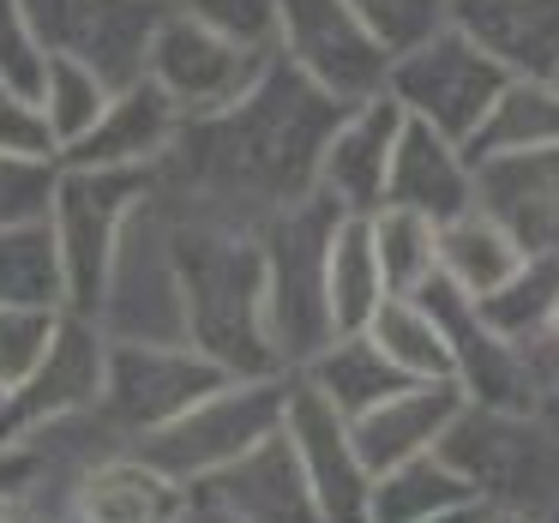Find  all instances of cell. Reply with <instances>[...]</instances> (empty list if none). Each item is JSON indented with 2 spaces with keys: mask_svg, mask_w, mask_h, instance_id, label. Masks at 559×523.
I'll list each match as a JSON object with an SVG mask.
<instances>
[{
  "mask_svg": "<svg viewBox=\"0 0 559 523\" xmlns=\"http://www.w3.org/2000/svg\"><path fill=\"white\" fill-rule=\"evenodd\" d=\"M163 205H169L175 265H181V295H187V343L205 349L211 361H223L235 379L289 373L265 337V247H259V223L175 205L169 193H163Z\"/></svg>",
  "mask_w": 559,
  "mask_h": 523,
  "instance_id": "7a4b0ae2",
  "label": "cell"
},
{
  "mask_svg": "<svg viewBox=\"0 0 559 523\" xmlns=\"http://www.w3.org/2000/svg\"><path fill=\"white\" fill-rule=\"evenodd\" d=\"M91 319L115 343H187V295H181V265H175V229H169V205H163L157 187L127 217L109 259V277H103V301Z\"/></svg>",
  "mask_w": 559,
  "mask_h": 523,
  "instance_id": "8992f818",
  "label": "cell"
},
{
  "mask_svg": "<svg viewBox=\"0 0 559 523\" xmlns=\"http://www.w3.org/2000/svg\"><path fill=\"white\" fill-rule=\"evenodd\" d=\"M115 91L103 85L91 67H79V61H61V55H49V73H43V91H37V103L49 109V121H55V133H61V157L79 145V139L97 127V115H103V103H109Z\"/></svg>",
  "mask_w": 559,
  "mask_h": 523,
  "instance_id": "1f68e13d",
  "label": "cell"
},
{
  "mask_svg": "<svg viewBox=\"0 0 559 523\" xmlns=\"http://www.w3.org/2000/svg\"><path fill=\"white\" fill-rule=\"evenodd\" d=\"M475 518V506L469 511H445V518H421V523H469Z\"/></svg>",
  "mask_w": 559,
  "mask_h": 523,
  "instance_id": "b9f144b4",
  "label": "cell"
},
{
  "mask_svg": "<svg viewBox=\"0 0 559 523\" xmlns=\"http://www.w3.org/2000/svg\"><path fill=\"white\" fill-rule=\"evenodd\" d=\"M0 157L61 163V133H55L49 109L25 91H0Z\"/></svg>",
  "mask_w": 559,
  "mask_h": 523,
  "instance_id": "e575fe53",
  "label": "cell"
},
{
  "mask_svg": "<svg viewBox=\"0 0 559 523\" xmlns=\"http://www.w3.org/2000/svg\"><path fill=\"white\" fill-rule=\"evenodd\" d=\"M469 506H481L475 487L439 451H421V457L373 475V523H421V518H445V511H469Z\"/></svg>",
  "mask_w": 559,
  "mask_h": 523,
  "instance_id": "4316f807",
  "label": "cell"
},
{
  "mask_svg": "<svg viewBox=\"0 0 559 523\" xmlns=\"http://www.w3.org/2000/svg\"><path fill=\"white\" fill-rule=\"evenodd\" d=\"M343 109L301 67H265L253 91L229 109L187 115L175 151L157 163V187L175 205L217 211L235 223H265L271 211L319 193V157L337 133Z\"/></svg>",
  "mask_w": 559,
  "mask_h": 523,
  "instance_id": "6da1fadb",
  "label": "cell"
},
{
  "mask_svg": "<svg viewBox=\"0 0 559 523\" xmlns=\"http://www.w3.org/2000/svg\"><path fill=\"white\" fill-rule=\"evenodd\" d=\"M469 523H542V518H518V511H493V506H475Z\"/></svg>",
  "mask_w": 559,
  "mask_h": 523,
  "instance_id": "60d3db41",
  "label": "cell"
},
{
  "mask_svg": "<svg viewBox=\"0 0 559 523\" xmlns=\"http://www.w3.org/2000/svg\"><path fill=\"white\" fill-rule=\"evenodd\" d=\"M463 403H469L463 379H415V385H403L397 397H385L379 409L355 415L349 427H355V445H361L367 469L385 475V469H397V463L433 451L439 439H445V427L463 415Z\"/></svg>",
  "mask_w": 559,
  "mask_h": 523,
  "instance_id": "44dd1931",
  "label": "cell"
},
{
  "mask_svg": "<svg viewBox=\"0 0 559 523\" xmlns=\"http://www.w3.org/2000/svg\"><path fill=\"white\" fill-rule=\"evenodd\" d=\"M373 247H379L391 295H415L439 271V223H427L421 211L379 205L373 211Z\"/></svg>",
  "mask_w": 559,
  "mask_h": 523,
  "instance_id": "f546056e",
  "label": "cell"
},
{
  "mask_svg": "<svg viewBox=\"0 0 559 523\" xmlns=\"http://www.w3.org/2000/svg\"><path fill=\"white\" fill-rule=\"evenodd\" d=\"M0 511H7V499H0Z\"/></svg>",
  "mask_w": 559,
  "mask_h": 523,
  "instance_id": "f6af8a7d",
  "label": "cell"
},
{
  "mask_svg": "<svg viewBox=\"0 0 559 523\" xmlns=\"http://www.w3.org/2000/svg\"><path fill=\"white\" fill-rule=\"evenodd\" d=\"M451 25L511 79L559 73V0H451Z\"/></svg>",
  "mask_w": 559,
  "mask_h": 523,
  "instance_id": "7402d4cb",
  "label": "cell"
},
{
  "mask_svg": "<svg viewBox=\"0 0 559 523\" xmlns=\"http://www.w3.org/2000/svg\"><path fill=\"white\" fill-rule=\"evenodd\" d=\"M289 391H295V373H259V379H229L217 385L211 397H199L187 415H175L169 427L145 433L139 457L151 469L175 475L181 487H199L205 475H217L223 463H235L241 451H253L259 439H271L289 415Z\"/></svg>",
  "mask_w": 559,
  "mask_h": 523,
  "instance_id": "5b68a950",
  "label": "cell"
},
{
  "mask_svg": "<svg viewBox=\"0 0 559 523\" xmlns=\"http://www.w3.org/2000/svg\"><path fill=\"white\" fill-rule=\"evenodd\" d=\"M385 205L421 211L427 223H451L475 205V157L469 145L445 139L439 127L403 115L397 151H391V181H385Z\"/></svg>",
  "mask_w": 559,
  "mask_h": 523,
  "instance_id": "d6986e66",
  "label": "cell"
},
{
  "mask_svg": "<svg viewBox=\"0 0 559 523\" xmlns=\"http://www.w3.org/2000/svg\"><path fill=\"white\" fill-rule=\"evenodd\" d=\"M181 127H187V109L145 73L103 103L97 127H91L61 163H91V169H157L175 151Z\"/></svg>",
  "mask_w": 559,
  "mask_h": 523,
  "instance_id": "e0dca14e",
  "label": "cell"
},
{
  "mask_svg": "<svg viewBox=\"0 0 559 523\" xmlns=\"http://www.w3.org/2000/svg\"><path fill=\"white\" fill-rule=\"evenodd\" d=\"M283 433L301 451V469L313 482L319 506H325V523H373V469L355 445V427L301 373H295V391H289Z\"/></svg>",
  "mask_w": 559,
  "mask_h": 523,
  "instance_id": "9a60e30c",
  "label": "cell"
},
{
  "mask_svg": "<svg viewBox=\"0 0 559 523\" xmlns=\"http://www.w3.org/2000/svg\"><path fill=\"white\" fill-rule=\"evenodd\" d=\"M301 379L331 403V409L343 415V421H355V415L379 409L385 397H397L403 385H415V373H403V367L391 361L385 349H379L373 331H349V337H331L325 349H319L313 361L301 367Z\"/></svg>",
  "mask_w": 559,
  "mask_h": 523,
  "instance_id": "603a6c76",
  "label": "cell"
},
{
  "mask_svg": "<svg viewBox=\"0 0 559 523\" xmlns=\"http://www.w3.org/2000/svg\"><path fill=\"white\" fill-rule=\"evenodd\" d=\"M349 7L379 31V43L391 55L415 49V43H427L433 31L451 25V0H349Z\"/></svg>",
  "mask_w": 559,
  "mask_h": 523,
  "instance_id": "836d02e7",
  "label": "cell"
},
{
  "mask_svg": "<svg viewBox=\"0 0 559 523\" xmlns=\"http://www.w3.org/2000/svg\"><path fill=\"white\" fill-rule=\"evenodd\" d=\"M554 85H559V73H554Z\"/></svg>",
  "mask_w": 559,
  "mask_h": 523,
  "instance_id": "bcb514c9",
  "label": "cell"
},
{
  "mask_svg": "<svg viewBox=\"0 0 559 523\" xmlns=\"http://www.w3.org/2000/svg\"><path fill=\"white\" fill-rule=\"evenodd\" d=\"M559 145V85L554 79H511L499 103L487 109L481 133L469 139V157H523V151Z\"/></svg>",
  "mask_w": 559,
  "mask_h": 523,
  "instance_id": "d4e9b609",
  "label": "cell"
},
{
  "mask_svg": "<svg viewBox=\"0 0 559 523\" xmlns=\"http://www.w3.org/2000/svg\"><path fill=\"white\" fill-rule=\"evenodd\" d=\"M175 523H241V518H235V511H223L217 499H205V494L193 487V494H187V506H181V518H175Z\"/></svg>",
  "mask_w": 559,
  "mask_h": 523,
  "instance_id": "ab89813d",
  "label": "cell"
},
{
  "mask_svg": "<svg viewBox=\"0 0 559 523\" xmlns=\"http://www.w3.org/2000/svg\"><path fill=\"white\" fill-rule=\"evenodd\" d=\"M523 259H530V253L518 247V235H511L506 223L481 205V199H475L463 217L439 223V271H445L469 301L499 295L523 271Z\"/></svg>",
  "mask_w": 559,
  "mask_h": 523,
  "instance_id": "cb8c5ba5",
  "label": "cell"
},
{
  "mask_svg": "<svg viewBox=\"0 0 559 523\" xmlns=\"http://www.w3.org/2000/svg\"><path fill=\"white\" fill-rule=\"evenodd\" d=\"M349 211L325 193H307L295 205L271 211L259 223L265 247V337L289 373H301L331 337V241H337Z\"/></svg>",
  "mask_w": 559,
  "mask_h": 523,
  "instance_id": "3957f363",
  "label": "cell"
},
{
  "mask_svg": "<svg viewBox=\"0 0 559 523\" xmlns=\"http://www.w3.org/2000/svg\"><path fill=\"white\" fill-rule=\"evenodd\" d=\"M373 343L415 379H457V361H451V343L439 331V319L427 313L415 295H385V307L373 313Z\"/></svg>",
  "mask_w": 559,
  "mask_h": 523,
  "instance_id": "f1b7e54d",
  "label": "cell"
},
{
  "mask_svg": "<svg viewBox=\"0 0 559 523\" xmlns=\"http://www.w3.org/2000/svg\"><path fill=\"white\" fill-rule=\"evenodd\" d=\"M199 494L235 511L241 523H325V506H319L313 482L301 469V451L283 427L271 439H259L253 451H241L235 463H223L217 475H205Z\"/></svg>",
  "mask_w": 559,
  "mask_h": 523,
  "instance_id": "2e32d148",
  "label": "cell"
},
{
  "mask_svg": "<svg viewBox=\"0 0 559 523\" xmlns=\"http://www.w3.org/2000/svg\"><path fill=\"white\" fill-rule=\"evenodd\" d=\"M187 13H199L211 31L235 37L241 49L277 55V0H181Z\"/></svg>",
  "mask_w": 559,
  "mask_h": 523,
  "instance_id": "8d00e7d4",
  "label": "cell"
},
{
  "mask_svg": "<svg viewBox=\"0 0 559 523\" xmlns=\"http://www.w3.org/2000/svg\"><path fill=\"white\" fill-rule=\"evenodd\" d=\"M523 355H530V385H535V415L559 433V343L547 331L523 337Z\"/></svg>",
  "mask_w": 559,
  "mask_h": 523,
  "instance_id": "f35d334b",
  "label": "cell"
},
{
  "mask_svg": "<svg viewBox=\"0 0 559 523\" xmlns=\"http://www.w3.org/2000/svg\"><path fill=\"white\" fill-rule=\"evenodd\" d=\"M0 307H67V259L49 217L0 229Z\"/></svg>",
  "mask_w": 559,
  "mask_h": 523,
  "instance_id": "484cf974",
  "label": "cell"
},
{
  "mask_svg": "<svg viewBox=\"0 0 559 523\" xmlns=\"http://www.w3.org/2000/svg\"><path fill=\"white\" fill-rule=\"evenodd\" d=\"M157 187V169H91V163H61L49 223L61 235L67 259V307L97 313L103 277H109L115 241H121L133 205Z\"/></svg>",
  "mask_w": 559,
  "mask_h": 523,
  "instance_id": "ba28073f",
  "label": "cell"
},
{
  "mask_svg": "<svg viewBox=\"0 0 559 523\" xmlns=\"http://www.w3.org/2000/svg\"><path fill=\"white\" fill-rule=\"evenodd\" d=\"M0 523H43L37 511H0Z\"/></svg>",
  "mask_w": 559,
  "mask_h": 523,
  "instance_id": "7bdbcfd3",
  "label": "cell"
},
{
  "mask_svg": "<svg viewBox=\"0 0 559 523\" xmlns=\"http://www.w3.org/2000/svg\"><path fill=\"white\" fill-rule=\"evenodd\" d=\"M43 73H49V55L37 43V25H31L25 0H0V85L37 97Z\"/></svg>",
  "mask_w": 559,
  "mask_h": 523,
  "instance_id": "d590c367",
  "label": "cell"
},
{
  "mask_svg": "<svg viewBox=\"0 0 559 523\" xmlns=\"http://www.w3.org/2000/svg\"><path fill=\"white\" fill-rule=\"evenodd\" d=\"M103 373H109V331L91 313H61L49 355L37 361V373L19 391H7V409H0V439L37 433L49 421H67L79 409H97L103 397Z\"/></svg>",
  "mask_w": 559,
  "mask_h": 523,
  "instance_id": "4fadbf2b",
  "label": "cell"
},
{
  "mask_svg": "<svg viewBox=\"0 0 559 523\" xmlns=\"http://www.w3.org/2000/svg\"><path fill=\"white\" fill-rule=\"evenodd\" d=\"M547 337L559 343V301H554V319H547Z\"/></svg>",
  "mask_w": 559,
  "mask_h": 523,
  "instance_id": "ee69618b",
  "label": "cell"
},
{
  "mask_svg": "<svg viewBox=\"0 0 559 523\" xmlns=\"http://www.w3.org/2000/svg\"><path fill=\"white\" fill-rule=\"evenodd\" d=\"M43 494H55V506H31L43 523H175L193 487L151 469L139 451H109Z\"/></svg>",
  "mask_w": 559,
  "mask_h": 523,
  "instance_id": "5bb4252c",
  "label": "cell"
},
{
  "mask_svg": "<svg viewBox=\"0 0 559 523\" xmlns=\"http://www.w3.org/2000/svg\"><path fill=\"white\" fill-rule=\"evenodd\" d=\"M67 307H0V391H19L49 355Z\"/></svg>",
  "mask_w": 559,
  "mask_h": 523,
  "instance_id": "d6a6232c",
  "label": "cell"
},
{
  "mask_svg": "<svg viewBox=\"0 0 559 523\" xmlns=\"http://www.w3.org/2000/svg\"><path fill=\"white\" fill-rule=\"evenodd\" d=\"M506 85H511L506 67H499L481 43L463 37L457 25H445V31H433L427 43H415V49H403L397 61H391L385 97L397 103L403 115L439 127V133L457 139V145H469Z\"/></svg>",
  "mask_w": 559,
  "mask_h": 523,
  "instance_id": "52a82bcc",
  "label": "cell"
},
{
  "mask_svg": "<svg viewBox=\"0 0 559 523\" xmlns=\"http://www.w3.org/2000/svg\"><path fill=\"white\" fill-rule=\"evenodd\" d=\"M229 367L211 361L193 343H115L109 337V373H103L97 415L139 445L145 433L169 427L175 415H187L199 397H211L217 385H229Z\"/></svg>",
  "mask_w": 559,
  "mask_h": 523,
  "instance_id": "9c48e42d",
  "label": "cell"
},
{
  "mask_svg": "<svg viewBox=\"0 0 559 523\" xmlns=\"http://www.w3.org/2000/svg\"><path fill=\"white\" fill-rule=\"evenodd\" d=\"M385 295L391 289H385V265H379V247H373V217H343L337 241H331V319H337V337L373 325Z\"/></svg>",
  "mask_w": 559,
  "mask_h": 523,
  "instance_id": "83f0119b",
  "label": "cell"
},
{
  "mask_svg": "<svg viewBox=\"0 0 559 523\" xmlns=\"http://www.w3.org/2000/svg\"><path fill=\"white\" fill-rule=\"evenodd\" d=\"M277 55L349 109L385 97L397 61L349 0H277Z\"/></svg>",
  "mask_w": 559,
  "mask_h": 523,
  "instance_id": "30bf717a",
  "label": "cell"
},
{
  "mask_svg": "<svg viewBox=\"0 0 559 523\" xmlns=\"http://www.w3.org/2000/svg\"><path fill=\"white\" fill-rule=\"evenodd\" d=\"M554 301H559V259H523V271L506 283L499 295H487L481 319L493 331H506V337H535V331H547V319H554Z\"/></svg>",
  "mask_w": 559,
  "mask_h": 523,
  "instance_id": "4dcf8cb0",
  "label": "cell"
},
{
  "mask_svg": "<svg viewBox=\"0 0 559 523\" xmlns=\"http://www.w3.org/2000/svg\"><path fill=\"white\" fill-rule=\"evenodd\" d=\"M397 133H403V109L391 97H373V103L343 109L337 133H331L325 157H319V193L337 199L349 217H373V211L385 205Z\"/></svg>",
  "mask_w": 559,
  "mask_h": 523,
  "instance_id": "ac0fdd59",
  "label": "cell"
},
{
  "mask_svg": "<svg viewBox=\"0 0 559 523\" xmlns=\"http://www.w3.org/2000/svg\"><path fill=\"white\" fill-rule=\"evenodd\" d=\"M475 199L518 235L523 253L559 259V145L475 163Z\"/></svg>",
  "mask_w": 559,
  "mask_h": 523,
  "instance_id": "ffe728a7",
  "label": "cell"
},
{
  "mask_svg": "<svg viewBox=\"0 0 559 523\" xmlns=\"http://www.w3.org/2000/svg\"><path fill=\"white\" fill-rule=\"evenodd\" d=\"M55 181H61V163L0 157V229H7V223L49 217V205H55Z\"/></svg>",
  "mask_w": 559,
  "mask_h": 523,
  "instance_id": "74e56055",
  "label": "cell"
},
{
  "mask_svg": "<svg viewBox=\"0 0 559 523\" xmlns=\"http://www.w3.org/2000/svg\"><path fill=\"white\" fill-rule=\"evenodd\" d=\"M277 55H259V49H241L235 37L211 31L199 13H187L175 0L157 25V43H151V67L145 73L181 103L187 115H211V109H229L241 103L247 91L265 79V67Z\"/></svg>",
  "mask_w": 559,
  "mask_h": 523,
  "instance_id": "7c38bea8",
  "label": "cell"
},
{
  "mask_svg": "<svg viewBox=\"0 0 559 523\" xmlns=\"http://www.w3.org/2000/svg\"><path fill=\"white\" fill-rule=\"evenodd\" d=\"M0 91H7V85H0Z\"/></svg>",
  "mask_w": 559,
  "mask_h": 523,
  "instance_id": "7dc6e473",
  "label": "cell"
},
{
  "mask_svg": "<svg viewBox=\"0 0 559 523\" xmlns=\"http://www.w3.org/2000/svg\"><path fill=\"white\" fill-rule=\"evenodd\" d=\"M554 523H559V518H554Z\"/></svg>",
  "mask_w": 559,
  "mask_h": 523,
  "instance_id": "c3c4849f",
  "label": "cell"
},
{
  "mask_svg": "<svg viewBox=\"0 0 559 523\" xmlns=\"http://www.w3.org/2000/svg\"><path fill=\"white\" fill-rule=\"evenodd\" d=\"M175 0H25L43 55L79 61L109 91L145 79L157 25Z\"/></svg>",
  "mask_w": 559,
  "mask_h": 523,
  "instance_id": "8fae6325",
  "label": "cell"
},
{
  "mask_svg": "<svg viewBox=\"0 0 559 523\" xmlns=\"http://www.w3.org/2000/svg\"><path fill=\"white\" fill-rule=\"evenodd\" d=\"M433 451L475 487L481 506L542 523L559 518V433L535 409L463 403Z\"/></svg>",
  "mask_w": 559,
  "mask_h": 523,
  "instance_id": "277c9868",
  "label": "cell"
}]
</instances>
